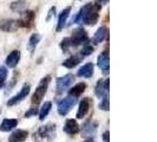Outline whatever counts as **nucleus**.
Listing matches in <instances>:
<instances>
[{
  "label": "nucleus",
  "mask_w": 157,
  "mask_h": 142,
  "mask_svg": "<svg viewBox=\"0 0 157 142\" xmlns=\"http://www.w3.org/2000/svg\"><path fill=\"white\" fill-rule=\"evenodd\" d=\"M75 81V76L72 73L64 75L63 77H58L56 81V89H57V94H63L64 91H66L71 84Z\"/></svg>",
  "instance_id": "6"
},
{
  "label": "nucleus",
  "mask_w": 157,
  "mask_h": 142,
  "mask_svg": "<svg viewBox=\"0 0 157 142\" xmlns=\"http://www.w3.org/2000/svg\"><path fill=\"white\" fill-rule=\"evenodd\" d=\"M77 103V98L72 97V96H67L63 100H60L58 104H57V109H58V114L60 116H65L69 111L72 109V107Z\"/></svg>",
  "instance_id": "5"
},
{
  "label": "nucleus",
  "mask_w": 157,
  "mask_h": 142,
  "mask_svg": "<svg viewBox=\"0 0 157 142\" xmlns=\"http://www.w3.org/2000/svg\"><path fill=\"white\" fill-rule=\"evenodd\" d=\"M70 38L71 45L72 47H77L82 44H85L87 40H89V37H87V32L83 29V27H78L76 29L75 31L72 32Z\"/></svg>",
  "instance_id": "3"
},
{
  "label": "nucleus",
  "mask_w": 157,
  "mask_h": 142,
  "mask_svg": "<svg viewBox=\"0 0 157 142\" xmlns=\"http://www.w3.org/2000/svg\"><path fill=\"white\" fill-rule=\"evenodd\" d=\"M60 47H62V50H63L64 53L69 52L71 49H72V45H71V41H70V38H69V37L64 38V39L60 41Z\"/></svg>",
  "instance_id": "27"
},
{
  "label": "nucleus",
  "mask_w": 157,
  "mask_h": 142,
  "mask_svg": "<svg viewBox=\"0 0 157 142\" xmlns=\"http://www.w3.org/2000/svg\"><path fill=\"white\" fill-rule=\"evenodd\" d=\"M84 142H94V139H91V137H90V139H87L86 141H84Z\"/></svg>",
  "instance_id": "34"
},
{
  "label": "nucleus",
  "mask_w": 157,
  "mask_h": 142,
  "mask_svg": "<svg viewBox=\"0 0 157 142\" xmlns=\"http://www.w3.org/2000/svg\"><path fill=\"white\" fill-rule=\"evenodd\" d=\"M7 76H8L7 68H6L5 65H4V66H0V89L4 88V85H5Z\"/></svg>",
  "instance_id": "26"
},
{
  "label": "nucleus",
  "mask_w": 157,
  "mask_h": 142,
  "mask_svg": "<svg viewBox=\"0 0 157 142\" xmlns=\"http://www.w3.org/2000/svg\"><path fill=\"white\" fill-rule=\"evenodd\" d=\"M17 124H18V120H16V118H5L0 124V130L1 132H10L13 128H16Z\"/></svg>",
  "instance_id": "21"
},
{
  "label": "nucleus",
  "mask_w": 157,
  "mask_h": 142,
  "mask_svg": "<svg viewBox=\"0 0 157 142\" xmlns=\"http://www.w3.org/2000/svg\"><path fill=\"white\" fill-rule=\"evenodd\" d=\"M108 33H109V30H108V27H105V26H101L96 33H94V38L91 40V43H92V45H98V44H101L103 43L104 40L106 39V37H108Z\"/></svg>",
  "instance_id": "12"
},
{
  "label": "nucleus",
  "mask_w": 157,
  "mask_h": 142,
  "mask_svg": "<svg viewBox=\"0 0 157 142\" xmlns=\"http://www.w3.org/2000/svg\"><path fill=\"white\" fill-rule=\"evenodd\" d=\"M102 10V6L98 4H86L79 10V12L76 16L75 22L76 24H86L90 26H94L97 24L99 19V11Z\"/></svg>",
  "instance_id": "1"
},
{
  "label": "nucleus",
  "mask_w": 157,
  "mask_h": 142,
  "mask_svg": "<svg viewBox=\"0 0 157 142\" xmlns=\"http://www.w3.org/2000/svg\"><path fill=\"white\" fill-rule=\"evenodd\" d=\"M94 2H96V4H98V5H101V6H102V5H106V4H108V2H109V0H96V1H94Z\"/></svg>",
  "instance_id": "32"
},
{
  "label": "nucleus",
  "mask_w": 157,
  "mask_h": 142,
  "mask_svg": "<svg viewBox=\"0 0 157 142\" xmlns=\"http://www.w3.org/2000/svg\"><path fill=\"white\" fill-rule=\"evenodd\" d=\"M41 39V37H40V34L38 33H33L31 37H30V39H29V51L33 53L34 52V50H36V47L38 45V43L40 41Z\"/></svg>",
  "instance_id": "24"
},
{
  "label": "nucleus",
  "mask_w": 157,
  "mask_h": 142,
  "mask_svg": "<svg viewBox=\"0 0 157 142\" xmlns=\"http://www.w3.org/2000/svg\"><path fill=\"white\" fill-rule=\"evenodd\" d=\"M50 79H51V77H50V76H46V77H44V78L41 79V82L39 83V85H38V87H37V89L34 90V94L32 95L31 102L33 103V104H39V103L43 101L44 96L46 95L47 87H48Z\"/></svg>",
  "instance_id": "2"
},
{
  "label": "nucleus",
  "mask_w": 157,
  "mask_h": 142,
  "mask_svg": "<svg viewBox=\"0 0 157 142\" xmlns=\"http://www.w3.org/2000/svg\"><path fill=\"white\" fill-rule=\"evenodd\" d=\"M36 140L38 141L40 139H46V140H52L56 136V124L55 123H47L46 126L40 127L39 130L36 133Z\"/></svg>",
  "instance_id": "4"
},
{
  "label": "nucleus",
  "mask_w": 157,
  "mask_h": 142,
  "mask_svg": "<svg viewBox=\"0 0 157 142\" xmlns=\"http://www.w3.org/2000/svg\"><path fill=\"white\" fill-rule=\"evenodd\" d=\"M94 65L92 63H86L84 64L77 72V76L78 77H83V78H90L94 76Z\"/></svg>",
  "instance_id": "17"
},
{
  "label": "nucleus",
  "mask_w": 157,
  "mask_h": 142,
  "mask_svg": "<svg viewBox=\"0 0 157 142\" xmlns=\"http://www.w3.org/2000/svg\"><path fill=\"white\" fill-rule=\"evenodd\" d=\"M19 23L16 19H2L0 20V30L4 32H16L19 29Z\"/></svg>",
  "instance_id": "10"
},
{
  "label": "nucleus",
  "mask_w": 157,
  "mask_h": 142,
  "mask_svg": "<svg viewBox=\"0 0 157 142\" xmlns=\"http://www.w3.org/2000/svg\"><path fill=\"white\" fill-rule=\"evenodd\" d=\"M29 136V132L27 130H21L18 129L16 132H13L8 137V142H24Z\"/></svg>",
  "instance_id": "19"
},
{
  "label": "nucleus",
  "mask_w": 157,
  "mask_h": 142,
  "mask_svg": "<svg viewBox=\"0 0 157 142\" xmlns=\"http://www.w3.org/2000/svg\"><path fill=\"white\" fill-rule=\"evenodd\" d=\"M97 132V123L94 122V121H87L84 126L82 127V134L85 137H91L94 136Z\"/></svg>",
  "instance_id": "16"
},
{
  "label": "nucleus",
  "mask_w": 157,
  "mask_h": 142,
  "mask_svg": "<svg viewBox=\"0 0 157 142\" xmlns=\"http://www.w3.org/2000/svg\"><path fill=\"white\" fill-rule=\"evenodd\" d=\"M94 46L91 45V44H84V46L82 49V51L79 52L80 55L83 56V57H86V56H90L92 52H94Z\"/></svg>",
  "instance_id": "28"
},
{
  "label": "nucleus",
  "mask_w": 157,
  "mask_h": 142,
  "mask_svg": "<svg viewBox=\"0 0 157 142\" xmlns=\"http://www.w3.org/2000/svg\"><path fill=\"white\" fill-rule=\"evenodd\" d=\"M55 14H56V7L53 6V7L50 8V11H48V13H47V17H46L47 22H50V20H51V18H52V17H55Z\"/></svg>",
  "instance_id": "31"
},
{
  "label": "nucleus",
  "mask_w": 157,
  "mask_h": 142,
  "mask_svg": "<svg viewBox=\"0 0 157 142\" xmlns=\"http://www.w3.org/2000/svg\"><path fill=\"white\" fill-rule=\"evenodd\" d=\"M99 109H102L104 111L109 110V98H108V96L102 98V102L99 103Z\"/></svg>",
  "instance_id": "29"
},
{
  "label": "nucleus",
  "mask_w": 157,
  "mask_h": 142,
  "mask_svg": "<svg viewBox=\"0 0 157 142\" xmlns=\"http://www.w3.org/2000/svg\"><path fill=\"white\" fill-rule=\"evenodd\" d=\"M20 61V51L19 50H13L12 52H10V55L6 57V66L7 68H16L18 63Z\"/></svg>",
  "instance_id": "13"
},
{
  "label": "nucleus",
  "mask_w": 157,
  "mask_h": 142,
  "mask_svg": "<svg viewBox=\"0 0 157 142\" xmlns=\"http://www.w3.org/2000/svg\"><path fill=\"white\" fill-rule=\"evenodd\" d=\"M85 89H86V84L85 83H78V84H76L75 87H72L70 89L69 96H72V97L77 98V97H79L80 95L85 91Z\"/></svg>",
  "instance_id": "22"
},
{
  "label": "nucleus",
  "mask_w": 157,
  "mask_h": 142,
  "mask_svg": "<svg viewBox=\"0 0 157 142\" xmlns=\"http://www.w3.org/2000/svg\"><path fill=\"white\" fill-rule=\"evenodd\" d=\"M38 114V109L37 108H31L30 110L25 114V117H31V116H34Z\"/></svg>",
  "instance_id": "30"
},
{
  "label": "nucleus",
  "mask_w": 157,
  "mask_h": 142,
  "mask_svg": "<svg viewBox=\"0 0 157 142\" xmlns=\"http://www.w3.org/2000/svg\"><path fill=\"white\" fill-rule=\"evenodd\" d=\"M90 104H91V101L89 97H84L80 103H79V108L78 111H77V118L82 120L89 112V109H90Z\"/></svg>",
  "instance_id": "15"
},
{
  "label": "nucleus",
  "mask_w": 157,
  "mask_h": 142,
  "mask_svg": "<svg viewBox=\"0 0 157 142\" xmlns=\"http://www.w3.org/2000/svg\"><path fill=\"white\" fill-rule=\"evenodd\" d=\"M36 14L31 10H26L25 12L21 13V17L18 19V23L20 27H31L33 22H34Z\"/></svg>",
  "instance_id": "8"
},
{
  "label": "nucleus",
  "mask_w": 157,
  "mask_h": 142,
  "mask_svg": "<svg viewBox=\"0 0 157 142\" xmlns=\"http://www.w3.org/2000/svg\"><path fill=\"white\" fill-rule=\"evenodd\" d=\"M30 90H31V87H30L29 84H25V85L21 88V90H20L16 96H13L11 100H8L7 105L12 107V105H16V104H18V103H20L23 100L26 98L27 95L30 94Z\"/></svg>",
  "instance_id": "9"
},
{
  "label": "nucleus",
  "mask_w": 157,
  "mask_h": 142,
  "mask_svg": "<svg viewBox=\"0 0 157 142\" xmlns=\"http://www.w3.org/2000/svg\"><path fill=\"white\" fill-rule=\"evenodd\" d=\"M109 84H110V79H99L97 82V85L94 88V94L97 97L103 98L109 94Z\"/></svg>",
  "instance_id": "7"
},
{
  "label": "nucleus",
  "mask_w": 157,
  "mask_h": 142,
  "mask_svg": "<svg viewBox=\"0 0 157 142\" xmlns=\"http://www.w3.org/2000/svg\"><path fill=\"white\" fill-rule=\"evenodd\" d=\"M103 140H104V142H109V132H105L103 134Z\"/></svg>",
  "instance_id": "33"
},
{
  "label": "nucleus",
  "mask_w": 157,
  "mask_h": 142,
  "mask_svg": "<svg viewBox=\"0 0 157 142\" xmlns=\"http://www.w3.org/2000/svg\"><path fill=\"white\" fill-rule=\"evenodd\" d=\"M70 12H71V7H66L64 8L63 11H62V13L59 14L58 23H57V32H60L63 30V27L65 26V24H66V20H67V18L70 16Z\"/></svg>",
  "instance_id": "20"
},
{
  "label": "nucleus",
  "mask_w": 157,
  "mask_h": 142,
  "mask_svg": "<svg viewBox=\"0 0 157 142\" xmlns=\"http://www.w3.org/2000/svg\"><path fill=\"white\" fill-rule=\"evenodd\" d=\"M11 10L13 12H17V13H23L27 10V2L26 1H23V0H18V1H14L11 4Z\"/></svg>",
  "instance_id": "23"
},
{
  "label": "nucleus",
  "mask_w": 157,
  "mask_h": 142,
  "mask_svg": "<svg viewBox=\"0 0 157 142\" xmlns=\"http://www.w3.org/2000/svg\"><path fill=\"white\" fill-rule=\"evenodd\" d=\"M84 59V57L80 53H76V55L70 56L67 59H65L63 62V66L67 68V69H73L75 66H77Z\"/></svg>",
  "instance_id": "14"
},
{
  "label": "nucleus",
  "mask_w": 157,
  "mask_h": 142,
  "mask_svg": "<svg viewBox=\"0 0 157 142\" xmlns=\"http://www.w3.org/2000/svg\"><path fill=\"white\" fill-rule=\"evenodd\" d=\"M79 124L77 123L76 120L70 118L65 122V126H64V132L69 135H76L79 132Z\"/></svg>",
  "instance_id": "18"
},
{
  "label": "nucleus",
  "mask_w": 157,
  "mask_h": 142,
  "mask_svg": "<svg viewBox=\"0 0 157 142\" xmlns=\"http://www.w3.org/2000/svg\"><path fill=\"white\" fill-rule=\"evenodd\" d=\"M51 108H52V103L51 102H44V104L41 105L40 111H39V120L40 121H44V118L48 115V112H50V110H51Z\"/></svg>",
  "instance_id": "25"
},
{
  "label": "nucleus",
  "mask_w": 157,
  "mask_h": 142,
  "mask_svg": "<svg viewBox=\"0 0 157 142\" xmlns=\"http://www.w3.org/2000/svg\"><path fill=\"white\" fill-rule=\"evenodd\" d=\"M97 65L99 66V69L104 72L108 73L110 70V59H109V55L108 52H102L97 58Z\"/></svg>",
  "instance_id": "11"
}]
</instances>
